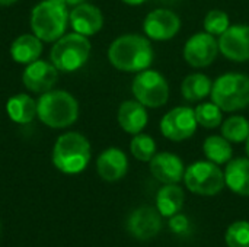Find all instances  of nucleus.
I'll use <instances>...</instances> for the list:
<instances>
[{
    "instance_id": "obj_15",
    "label": "nucleus",
    "mask_w": 249,
    "mask_h": 247,
    "mask_svg": "<svg viewBox=\"0 0 249 247\" xmlns=\"http://www.w3.org/2000/svg\"><path fill=\"white\" fill-rule=\"evenodd\" d=\"M149 167L152 176L163 185L179 183L184 179L185 173L182 159L169 151L156 153L153 159L149 162Z\"/></svg>"
},
{
    "instance_id": "obj_3",
    "label": "nucleus",
    "mask_w": 249,
    "mask_h": 247,
    "mask_svg": "<svg viewBox=\"0 0 249 247\" xmlns=\"http://www.w3.org/2000/svg\"><path fill=\"white\" fill-rule=\"evenodd\" d=\"M36 116L50 128H67L77 121L79 103L66 90H50L36 100Z\"/></svg>"
},
{
    "instance_id": "obj_13",
    "label": "nucleus",
    "mask_w": 249,
    "mask_h": 247,
    "mask_svg": "<svg viewBox=\"0 0 249 247\" xmlns=\"http://www.w3.org/2000/svg\"><path fill=\"white\" fill-rule=\"evenodd\" d=\"M127 231L140 242H149L162 230V214L153 207H139L127 218Z\"/></svg>"
},
{
    "instance_id": "obj_31",
    "label": "nucleus",
    "mask_w": 249,
    "mask_h": 247,
    "mask_svg": "<svg viewBox=\"0 0 249 247\" xmlns=\"http://www.w3.org/2000/svg\"><path fill=\"white\" fill-rule=\"evenodd\" d=\"M54 1H57V3H60V4H63V6H66V7H76V6H79V4H82V3H85L86 0H54Z\"/></svg>"
},
{
    "instance_id": "obj_22",
    "label": "nucleus",
    "mask_w": 249,
    "mask_h": 247,
    "mask_svg": "<svg viewBox=\"0 0 249 247\" xmlns=\"http://www.w3.org/2000/svg\"><path fill=\"white\" fill-rule=\"evenodd\" d=\"M6 112L16 124H29L36 116V100L26 93H18L6 102Z\"/></svg>"
},
{
    "instance_id": "obj_2",
    "label": "nucleus",
    "mask_w": 249,
    "mask_h": 247,
    "mask_svg": "<svg viewBox=\"0 0 249 247\" xmlns=\"http://www.w3.org/2000/svg\"><path fill=\"white\" fill-rule=\"evenodd\" d=\"M92 157V148L89 140L74 131L61 134L53 147V165L64 175L82 173Z\"/></svg>"
},
{
    "instance_id": "obj_35",
    "label": "nucleus",
    "mask_w": 249,
    "mask_h": 247,
    "mask_svg": "<svg viewBox=\"0 0 249 247\" xmlns=\"http://www.w3.org/2000/svg\"><path fill=\"white\" fill-rule=\"evenodd\" d=\"M0 234H1V223H0Z\"/></svg>"
},
{
    "instance_id": "obj_26",
    "label": "nucleus",
    "mask_w": 249,
    "mask_h": 247,
    "mask_svg": "<svg viewBox=\"0 0 249 247\" xmlns=\"http://www.w3.org/2000/svg\"><path fill=\"white\" fill-rule=\"evenodd\" d=\"M196 112V118L200 127L207 128V130H213L222 125L223 122V111L214 103V102H204L197 105V108H194Z\"/></svg>"
},
{
    "instance_id": "obj_6",
    "label": "nucleus",
    "mask_w": 249,
    "mask_h": 247,
    "mask_svg": "<svg viewBox=\"0 0 249 247\" xmlns=\"http://www.w3.org/2000/svg\"><path fill=\"white\" fill-rule=\"evenodd\" d=\"M90 51L92 45L89 36L77 32L64 33L54 42L50 52V60L58 71L73 73L88 63Z\"/></svg>"
},
{
    "instance_id": "obj_29",
    "label": "nucleus",
    "mask_w": 249,
    "mask_h": 247,
    "mask_svg": "<svg viewBox=\"0 0 249 247\" xmlns=\"http://www.w3.org/2000/svg\"><path fill=\"white\" fill-rule=\"evenodd\" d=\"M228 247H249V223L236 221L229 226L225 234Z\"/></svg>"
},
{
    "instance_id": "obj_7",
    "label": "nucleus",
    "mask_w": 249,
    "mask_h": 247,
    "mask_svg": "<svg viewBox=\"0 0 249 247\" xmlns=\"http://www.w3.org/2000/svg\"><path fill=\"white\" fill-rule=\"evenodd\" d=\"M184 182L190 192L200 197H214L226 186L225 170L209 160H198L190 165L185 169Z\"/></svg>"
},
{
    "instance_id": "obj_8",
    "label": "nucleus",
    "mask_w": 249,
    "mask_h": 247,
    "mask_svg": "<svg viewBox=\"0 0 249 247\" xmlns=\"http://www.w3.org/2000/svg\"><path fill=\"white\" fill-rule=\"evenodd\" d=\"M134 99L146 108H162L169 100V83L158 70L146 68L136 73L131 84Z\"/></svg>"
},
{
    "instance_id": "obj_27",
    "label": "nucleus",
    "mask_w": 249,
    "mask_h": 247,
    "mask_svg": "<svg viewBox=\"0 0 249 247\" xmlns=\"http://www.w3.org/2000/svg\"><path fill=\"white\" fill-rule=\"evenodd\" d=\"M156 148L158 147H156V141L153 140V137L144 132H139L133 135L131 143H130V153L139 162H150L153 156L158 153Z\"/></svg>"
},
{
    "instance_id": "obj_5",
    "label": "nucleus",
    "mask_w": 249,
    "mask_h": 247,
    "mask_svg": "<svg viewBox=\"0 0 249 247\" xmlns=\"http://www.w3.org/2000/svg\"><path fill=\"white\" fill-rule=\"evenodd\" d=\"M212 102L223 112H238L249 106V76L242 73H226L213 82Z\"/></svg>"
},
{
    "instance_id": "obj_23",
    "label": "nucleus",
    "mask_w": 249,
    "mask_h": 247,
    "mask_svg": "<svg viewBox=\"0 0 249 247\" xmlns=\"http://www.w3.org/2000/svg\"><path fill=\"white\" fill-rule=\"evenodd\" d=\"M213 82L203 73H191L181 83L182 98L188 102H200L210 96Z\"/></svg>"
},
{
    "instance_id": "obj_32",
    "label": "nucleus",
    "mask_w": 249,
    "mask_h": 247,
    "mask_svg": "<svg viewBox=\"0 0 249 247\" xmlns=\"http://www.w3.org/2000/svg\"><path fill=\"white\" fill-rule=\"evenodd\" d=\"M121 1L125 3V4H128V6H140L144 1H147V0H121Z\"/></svg>"
},
{
    "instance_id": "obj_14",
    "label": "nucleus",
    "mask_w": 249,
    "mask_h": 247,
    "mask_svg": "<svg viewBox=\"0 0 249 247\" xmlns=\"http://www.w3.org/2000/svg\"><path fill=\"white\" fill-rule=\"evenodd\" d=\"M57 80H58V70L51 61L36 60L28 64L22 73V82L25 87L29 92L38 95L53 90Z\"/></svg>"
},
{
    "instance_id": "obj_4",
    "label": "nucleus",
    "mask_w": 249,
    "mask_h": 247,
    "mask_svg": "<svg viewBox=\"0 0 249 247\" xmlns=\"http://www.w3.org/2000/svg\"><path fill=\"white\" fill-rule=\"evenodd\" d=\"M69 7L42 0L31 12V29L42 42H55L66 33L69 25Z\"/></svg>"
},
{
    "instance_id": "obj_11",
    "label": "nucleus",
    "mask_w": 249,
    "mask_h": 247,
    "mask_svg": "<svg viewBox=\"0 0 249 247\" xmlns=\"http://www.w3.org/2000/svg\"><path fill=\"white\" fill-rule=\"evenodd\" d=\"M143 31L152 41H169L181 31V19L174 10L159 7L147 13L143 20Z\"/></svg>"
},
{
    "instance_id": "obj_12",
    "label": "nucleus",
    "mask_w": 249,
    "mask_h": 247,
    "mask_svg": "<svg viewBox=\"0 0 249 247\" xmlns=\"http://www.w3.org/2000/svg\"><path fill=\"white\" fill-rule=\"evenodd\" d=\"M219 51L223 57L233 63L249 61V25H231L220 36H217Z\"/></svg>"
},
{
    "instance_id": "obj_1",
    "label": "nucleus",
    "mask_w": 249,
    "mask_h": 247,
    "mask_svg": "<svg viewBox=\"0 0 249 247\" xmlns=\"http://www.w3.org/2000/svg\"><path fill=\"white\" fill-rule=\"evenodd\" d=\"M108 60L112 67L124 73H139L150 68L155 51L147 36L124 33L115 38L108 48Z\"/></svg>"
},
{
    "instance_id": "obj_16",
    "label": "nucleus",
    "mask_w": 249,
    "mask_h": 247,
    "mask_svg": "<svg viewBox=\"0 0 249 247\" xmlns=\"http://www.w3.org/2000/svg\"><path fill=\"white\" fill-rule=\"evenodd\" d=\"M69 23L74 32L85 36H92L102 29L104 15L98 6L85 1L70 10Z\"/></svg>"
},
{
    "instance_id": "obj_20",
    "label": "nucleus",
    "mask_w": 249,
    "mask_h": 247,
    "mask_svg": "<svg viewBox=\"0 0 249 247\" xmlns=\"http://www.w3.org/2000/svg\"><path fill=\"white\" fill-rule=\"evenodd\" d=\"M42 41L34 33L19 35L10 45V55L18 64L28 66L39 60L42 54Z\"/></svg>"
},
{
    "instance_id": "obj_9",
    "label": "nucleus",
    "mask_w": 249,
    "mask_h": 247,
    "mask_svg": "<svg viewBox=\"0 0 249 247\" xmlns=\"http://www.w3.org/2000/svg\"><path fill=\"white\" fill-rule=\"evenodd\" d=\"M198 122L196 112L190 106H177L168 111L159 124L160 132L165 138L174 143H181L191 138L197 131Z\"/></svg>"
},
{
    "instance_id": "obj_24",
    "label": "nucleus",
    "mask_w": 249,
    "mask_h": 247,
    "mask_svg": "<svg viewBox=\"0 0 249 247\" xmlns=\"http://www.w3.org/2000/svg\"><path fill=\"white\" fill-rule=\"evenodd\" d=\"M203 153L209 162L216 165H226L232 160L233 148L232 143L228 141L222 134L220 135H210L203 143Z\"/></svg>"
},
{
    "instance_id": "obj_25",
    "label": "nucleus",
    "mask_w": 249,
    "mask_h": 247,
    "mask_svg": "<svg viewBox=\"0 0 249 247\" xmlns=\"http://www.w3.org/2000/svg\"><path fill=\"white\" fill-rule=\"evenodd\" d=\"M220 134L232 144L245 143L249 137V121L242 115H232L222 122Z\"/></svg>"
},
{
    "instance_id": "obj_10",
    "label": "nucleus",
    "mask_w": 249,
    "mask_h": 247,
    "mask_svg": "<svg viewBox=\"0 0 249 247\" xmlns=\"http://www.w3.org/2000/svg\"><path fill=\"white\" fill-rule=\"evenodd\" d=\"M219 42L209 32H197L190 36L184 45L182 55L193 68H204L214 63L219 54Z\"/></svg>"
},
{
    "instance_id": "obj_19",
    "label": "nucleus",
    "mask_w": 249,
    "mask_h": 247,
    "mask_svg": "<svg viewBox=\"0 0 249 247\" xmlns=\"http://www.w3.org/2000/svg\"><path fill=\"white\" fill-rule=\"evenodd\" d=\"M225 182L232 192L249 197V157L232 159L226 163Z\"/></svg>"
},
{
    "instance_id": "obj_33",
    "label": "nucleus",
    "mask_w": 249,
    "mask_h": 247,
    "mask_svg": "<svg viewBox=\"0 0 249 247\" xmlns=\"http://www.w3.org/2000/svg\"><path fill=\"white\" fill-rule=\"evenodd\" d=\"M18 0H0V6H10V4H15Z\"/></svg>"
},
{
    "instance_id": "obj_18",
    "label": "nucleus",
    "mask_w": 249,
    "mask_h": 247,
    "mask_svg": "<svg viewBox=\"0 0 249 247\" xmlns=\"http://www.w3.org/2000/svg\"><path fill=\"white\" fill-rule=\"evenodd\" d=\"M117 121L121 130L127 134L136 135L143 132L149 122L147 108L139 100H125L120 105L117 112Z\"/></svg>"
},
{
    "instance_id": "obj_21",
    "label": "nucleus",
    "mask_w": 249,
    "mask_h": 247,
    "mask_svg": "<svg viewBox=\"0 0 249 247\" xmlns=\"http://www.w3.org/2000/svg\"><path fill=\"white\" fill-rule=\"evenodd\" d=\"M185 194L178 183L163 185L156 195V208L162 217H174L182 210Z\"/></svg>"
},
{
    "instance_id": "obj_28",
    "label": "nucleus",
    "mask_w": 249,
    "mask_h": 247,
    "mask_svg": "<svg viewBox=\"0 0 249 247\" xmlns=\"http://www.w3.org/2000/svg\"><path fill=\"white\" fill-rule=\"evenodd\" d=\"M204 31L209 32L213 36H220L229 26H231V19L225 10L220 9H212L207 12L203 20Z\"/></svg>"
},
{
    "instance_id": "obj_30",
    "label": "nucleus",
    "mask_w": 249,
    "mask_h": 247,
    "mask_svg": "<svg viewBox=\"0 0 249 247\" xmlns=\"http://www.w3.org/2000/svg\"><path fill=\"white\" fill-rule=\"evenodd\" d=\"M169 224H171V229L175 233H182V231H185L188 229V220L185 218V215H181L179 213L175 214L174 217H171Z\"/></svg>"
},
{
    "instance_id": "obj_17",
    "label": "nucleus",
    "mask_w": 249,
    "mask_h": 247,
    "mask_svg": "<svg viewBox=\"0 0 249 247\" xmlns=\"http://www.w3.org/2000/svg\"><path fill=\"white\" fill-rule=\"evenodd\" d=\"M96 172L105 182H117L128 172L127 154L117 147L104 150L96 159Z\"/></svg>"
},
{
    "instance_id": "obj_34",
    "label": "nucleus",
    "mask_w": 249,
    "mask_h": 247,
    "mask_svg": "<svg viewBox=\"0 0 249 247\" xmlns=\"http://www.w3.org/2000/svg\"><path fill=\"white\" fill-rule=\"evenodd\" d=\"M245 150H247V156L249 157V137H248V140L245 141Z\"/></svg>"
}]
</instances>
